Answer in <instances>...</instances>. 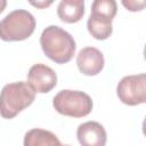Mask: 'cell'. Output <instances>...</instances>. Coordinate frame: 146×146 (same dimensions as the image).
I'll return each mask as SVG.
<instances>
[{
	"mask_svg": "<svg viewBox=\"0 0 146 146\" xmlns=\"http://www.w3.org/2000/svg\"><path fill=\"white\" fill-rule=\"evenodd\" d=\"M35 18L25 9H16L0 21V39L3 41H22L32 35Z\"/></svg>",
	"mask_w": 146,
	"mask_h": 146,
	"instance_id": "cell-3",
	"label": "cell"
},
{
	"mask_svg": "<svg viewBox=\"0 0 146 146\" xmlns=\"http://www.w3.org/2000/svg\"><path fill=\"white\" fill-rule=\"evenodd\" d=\"M116 2L114 0H95L91 5V13L106 16L111 19L116 15Z\"/></svg>",
	"mask_w": 146,
	"mask_h": 146,
	"instance_id": "cell-12",
	"label": "cell"
},
{
	"mask_svg": "<svg viewBox=\"0 0 146 146\" xmlns=\"http://www.w3.org/2000/svg\"><path fill=\"white\" fill-rule=\"evenodd\" d=\"M76 137L81 146H105L107 135L97 121H87L76 129Z\"/></svg>",
	"mask_w": 146,
	"mask_h": 146,
	"instance_id": "cell-8",
	"label": "cell"
},
{
	"mask_svg": "<svg viewBox=\"0 0 146 146\" xmlns=\"http://www.w3.org/2000/svg\"><path fill=\"white\" fill-rule=\"evenodd\" d=\"M112 21L111 18L91 13L90 17L87 21V29L89 33L97 40H106L113 31L112 27Z\"/></svg>",
	"mask_w": 146,
	"mask_h": 146,
	"instance_id": "cell-10",
	"label": "cell"
},
{
	"mask_svg": "<svg viewBox=\"0 0 146 146\" xmlns=\"http://www.w3.org/2000/svg\"><path fill=\"white\" fill-rule=\"evenodd\" d=\"M119 99L129 106L146 102V75L144 73L123 76L116 87Z\"/></svg>",
	"mask_w": 146,
	"mask_h": 146,
	"instance_id": "cell-5",
	"label": "cell"
},
{
	"mask_svg": "<svg viewBox=\"0 0 146 146\" xmlns=\"http://www.w3.org/2000/svg\"><path fill=\"white\" fill-rule=\"evenodd\" d=\"M54 108L62 115L83 117L92 110L91 97L79 90H60L52 99Z\"/></svg>",
	"mask_w": 146,
	"mask_h": 146,
	"instance_id": "cell-4",
	"label": "cell"
},
{
	"mask_svg": "<svg viewBox=\"0 0 146 146\" xmlns=\"http://www.w3.org/2000/svg\"><path fill=\"white\" fill-rule=\"evenodd\" d=\"M24 146H62L55 133L44 129H31L24 136Z\"/></svg>",
	"mask_w": 146,
	"mask_h": 146,
	"instance_id": "cell-11",
	"label": "cell"
},
{
	"mask_svg": "<svg viewBox=\"0 0 146 146\" xmlns=\"http://www.w3.org/2000/svg\"><path fill=\"white\" fill-rule=\"evenodd\" d=\"M40 46L44 55L57 64L68 63L75 52V41L64 29L50 25L40 35Z\"/></svg>",
	"mask_w": 146,
	"mask_h": 146,
	"instance_id": "cell-1",
	"label": "cell"
},
{
	"mask_svg": "<svg viewBox=\"0 0 146 146\" xmlns=\"http://www.w3.org/2000/svg\"><path fill=\"white\" fill-rule=\"evenodd\" d=\"M27 84L34 92L46 94L56 87L57 75L51 67L41 63L34 64L27 73Z\"/></svg>",
	"mask_w": 146,
	"mask_h": 146,
	"instance_id": "cell-6",
	"label": "cell"
},
{
	"mask_svg": "<svg viewBox=\"0 0 146 146\" xmlns=\"http://www.w3.org/2000/svg\"><path fill=\"white\" fill-rule=\"evenodd\" d=\"M6 6H7V1L6 0H0V13L3 11V9L6 8Z\"/></svg>",
	"mask_w": 146,
	"mask_h": 146,
	"instance_id": "cell-15",
	"label": "cell"
},
{
	"mask_svg": "<svg viewBox=\"0 0 146 146\" xmlns=\"http://www.w3.org/2000/svg\"><path fill=\"white\" fill-rule=\"evenodd\" d=\"M35 98V92L27 82L18 81L3 86L0 91V115L13 119L24 108L29 107Z\"/></svg>",
	"mask_w": 146,
	"mask_h": 146,
	"instance_id": "cell-2",
	"label": "cell"
},
{
	"mask_svg": "<svg viewBox=\"0 0 146 146\" xmlns=\"http://www.w3.org/2000/svg\"><path fill=\"white\" fill-rule=\"evenodd\" d=\"M30 3L32 6H34V7H36V8H46V7L50 6L52 3V1H36V2L30 1Z\"/></svg>",
	"mask_w": 146,
	"mask_h": 146,
	"instance_id": "cell-14",
	"label": "cell"
},
{
	"mask_svg": "<svg viewBox=\"0 0 146 146\" xmlns=\"http://www.w3.org/2000/svg\"><path fill=\"white\" fill-rule=\"evenodd\" d=\"M122 5L130 11H137V10H141L146 2L145 1H122Z\"/></svg>",
	"mask_w": 146,
	"mask_h": 146,
	"instance_id": "cell-13",
	"label": "cell"
},
{
	"mask_svg": "<svg viewBox=\"0 0 146 146\" xmlns=\"http://www.w3.org/2000/svg\"><path fill=\"white\" fill-rule=\"evenodd\" d=\"M84 14L83 0H62L57 7V15L60 21L72 24L79 22Z\"/></svg>",
	"mask_w": 146,
	"mask_h": 146,
	"instance_id": "cell-9",
	"label": "cell"
},
{
	"mask_svg": "<svg viewBox=\"0 0 146 146\" xmlns=\"http://www.w3.org/2000/svg\"><path fill=\"white\" fill-rule=\"evenodd\" d=\"M62 146H70V145H62Z\"/></svg>",
	"mask_w": 146,
	"mask_h": 146,
	"instance_id": "cell-16",
	"label": "cell"
},
{
	"mask_svg": "<svg viewBox=\"0 0 146 146\" xmlns=\"http://www.w3.org/2000/svg\"><path fill=\"white\" fill-rule=\"evenodd\" d=\"M105 64L102 51L95 47H86L81 49L76 56V65L79 71L88 76L100 73Z\"/></svg>",
	"mask_w": 146,
	"mask_h": 146,
	"instance_id": "cell-7",
	"label": "cell"
}]
</instances>
